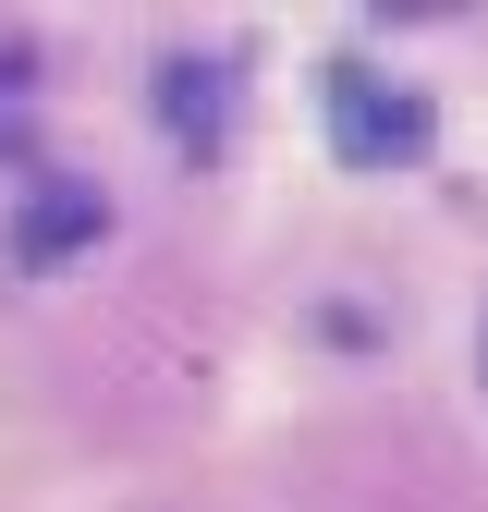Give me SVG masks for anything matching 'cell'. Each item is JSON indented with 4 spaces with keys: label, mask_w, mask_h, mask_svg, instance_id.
Here are the masks:
<instances>
[{
    "label": "cell",
    "mask_w": 488,
    "mask_h": 512,
    "mask_svg": "<svg viewBox=\"0 0 488 512\" xmlns=\"http://www.w3.org/2000/svg\"><path fill=\"white\" fill-rule=\"evenodd\" d=\"M86 232H98V196H37L25 208V269H49V256L86 244Z\"/></svg>",
    "instance_id": "cell-2"
},
{
    "label": "cell",
    "mask_w": 488,
    "mask_h": 512,
    "mask_svg": "<svg viewBox=\"0 0 488 512\" xmlns=\"http://www.w3.org/2000/svg\"><path fill=\"white\" fill-rule=\"evenodd\" d=\"M159 110L183 122V135H208V122H220V86H208V61H171V86H159Z\"/></svg>",
    "instance_id": "cell-3"
},
{
    "label": "cell",
    "mask_w": 488,
    "mask_h": 512,
    "mask_svg": "<svg viewBox=\"0 0 488 512\" xmlns=\"http://www.w3.org/2000/svg\"><path fill=\"white\" fill-rule=\"evenodd\" d=\"M330 147L354 171H403L427 159V98L391 86V74H366V61H330Z\"/></svg>",
    "instance_id": "cell-1"
}]
</instances>
